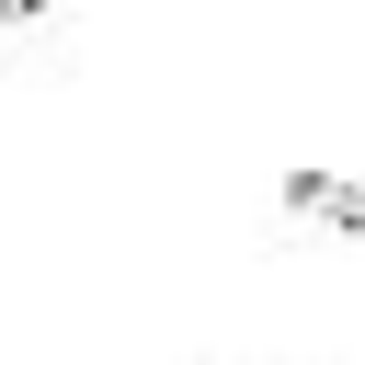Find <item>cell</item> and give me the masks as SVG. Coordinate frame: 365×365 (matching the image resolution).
I'll use <instances>...</instances> for the list:
<instances>
[{"mask_svg": "<svg viewBox=\"0 0 365 365\" xmlns=\"http://www.w3.org/2000/svg\"><path fill=\"white\" fill-rule=\"evenodd\" d=\"M285 217H319V228L365 240V182H331V171H297V182H285Z\"/></svg>", "mask_w": 365, "mask_h": 365, "instance_id": "1", "label": "cell"}]
</instances>
